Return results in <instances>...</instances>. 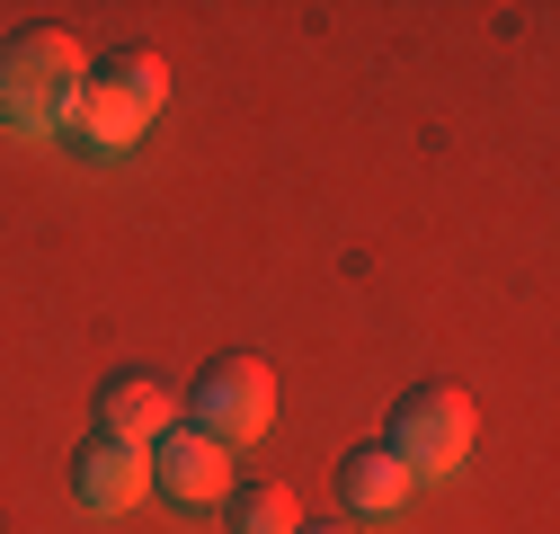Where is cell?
<instances>
[{
	"label": "cell",
	"instance_id": "cell-1",
	"mask_svg": "<svg viewBox=\"0 0 560 534\" xmlns=\"http://www.w3.org/2000/svg\"><path fill=\"white\" fill-rule=\"evenodd\" d=\"M161 107H170V62L143 54V45H125V54H98L90 72H81L72 107H62V134H72L81 152L116 161V152H133L152 134Z\"/></svg>",
	"mask_w": 560,
	"mask_h": 534
},
{
	"label": "cell",
	"instance_id": "cell-2",
	"mask_svg": "<svg viewBox=\"0 0 560 534\" xmlns=\"http://www.w3.org/2000/svg\"><path fill=\"white\" fill-rule=\"evenodd\" d=\"M81 72H90L81 36L19 27L10 45H0V125H10V134H62V107H72Z\"/></svg>",
	"mask_w": 560,
	"mask_h": 534
},
{
	"label": "cell",
	"instance_id": "cell-3",
	"mask_svg": "<svg viewBox=\"0 0 560 534\" xmlns=\"http://www.w3.org/2000/svg\"><path fill=\"white\" fill-rule=\"evenodd\" d=\"M471 392L463 383H409L400 400H392V428H383V445L409 463V481H445V473H463V454H471Z\"/></svg>",
	"mask_w": 560,
	"mask_h": 534
},
{
	"label": "cell",
	"instance_id": "cell-4",
	"mask_svg": "<svg viewBox=\"0 0 560 534\" xmlns=\"http://www.w3.org/2000/svg\"><path fill=\"white\" fill-rule=\"evenodd\" d=\"M178 419H187V428H205L214 445H249V437L276 419V374H267V357H249V348H223L214 365H205V374L187 383Z\"/></svg>",
	"mask_w": 560,
	"mask_h": 534
},
{
	"label": "cell",
	"instance_id": "cell-5",
	"mask_svg": "<svg viewBox=\"0 0 560 534\" xmlns=\"http://www.w3.org/2000/svg\"><path fill=\"white\" fill-rule=\"evenodd\" d=\"M143 473H152V490L161 499H178V508H214L223 490H232V445H214L205 428H161L152 445H143Z\"/></svg>",
	"mask_w": 560,
	"mask_h": 534
},
{
	"label": "cell",
	"instance_id": "cell-6",
	"mask_svg": "<svg viewBox=\"0 0 560 534\" xmlns=\"http://www.w3.org/2000/svg\"><path fill=\"white\" fill-rule=\"evenodd\" d=\"M143 490H152L143 445H125V437H107V428H90V437L72 445V499H81L90 516H116V508H133Z\"/></svg>",
	"mask_w": 560,
	"mask_h": 534
},
{
	"label": "cell",
	"instance_id": "cell-7",
	"mask_svg": "<svg viewBox=\"0 0 560 534\" xmlns=\"http://www.w3.org/2000/svg\"><path fill=\"white\" fill-rule=\"evenodd\" d=\"M409 490H418V481H409V463H400L383 437L357 445V454L338 463V508H347V516H400Z\"/></svg>",
	"mask_w": 560,
	"mask_h": 534
},
{
	"label": "cell",
	"instance_id": "cell-8",
	"mask_svg": "<svg viewBox=\"0 0 560 534\" xmlns=\"http://www.w3.org/2000/svg\"><path fill=\"white\" fill-rule=\"evenodd\" d=\"M98 428L125 437V445H152L161 428H178V400H170L152 374H133V365H125V374L98 383Z\"/></svg>",
	"mask_w": 560,
	"mask_h": 534
},
{
	"label": "cell",
	"instance_id": "cell-9",
	"mask_svg": "<svg viewBox=\"0 0 560 534\" xmlns=\"http://www.w3.org/2000/svg\"><path fill=\"white\" fill-rule=\"evenodd\" d=\"M214 508H223V534H294V516H303L285 481H232Z\"/></svg>",
	"mask_w": 560,
	"mask_h": 534
},
{
	"label": "cell",
	"instance_id": "cell-10",
	"mask_svg": "<svg viewBox=\"0 0 560 534\" xmlns=\"http://www.w3.org/2000/svg\"><path fill=\"white\" fill-rule=\"evenodd\" d=\"M294 534H357V525H294Z\"/></svg>",
	"mask_w": 560,
	"mask_h": 534
}]
</instances>
